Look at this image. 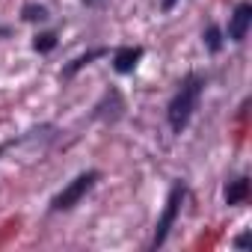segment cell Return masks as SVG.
Here are the masks:
<instances>
[{
  "instance_id": "obj_13",
  "label": "cell",
  "mask_w": 252,
  "mask_h": 252,
  "mask_svg": "<svg viewBox=\"0 0 252 252\" xmlns=\"http://www.w3.org/2000/svg\"><path fill=\"white\" fill-rule=\"evenodd\" d=\"M234 246H237V249H246V246H249V234H240V237H234Z\"/></svg>"
},
{
  "instance_id": "obj_8",
  "label": "cell",
  "mask_w": 252,
  "mask_h": 252,
  "mask_svg": "<svg viewBox=\"0 0 252 252\" xmlns=\"http://www.w3.org/2000/svg\"><path fill=\"white\" fill-rule=\"evenodd\" d=\"M107 54H110V48H104V45H98V48H89L86 54L74 57V60H71V63H68L63 71H60V77H63V80H71V77H74L80 68H86L89 63H95V60H101V57H107Z\"/></svg>"
},
{
  "instance_id": "obj_5",
  "label": "cell",
  "mask_w": 252,
  "mask_h": 252,
  "mask_svg": "<svg viewBox=\"0 0 252 252\" xmlns=\"http://www.w3.org/2000/svg\"><path fill=\"white\" fill-rule=\"evenodd\" d=\"M249 27H252V3H246V0H243V3H237V6H234V12L228 15L225 39H228V42H234V45L246 42Z\"/></svg>"
},
{
  "instance_id": "obj_14",
  "label": "cell",
  "mask_w": 252,
  "mask_h": 252,
  "mask_svg": "<svg viewBox=\"0 0 252 252\" xmlns=\"http://www.w3.org/2000/svg\"><path fill=\"white\" fill-rule=\"evenodd\" d=\"M6 36H9V27H6V24H0V39H6Z\"/></svg>"
},
{
  "instance_id": "obj_11",
  "label": "cell",
  "mask_w": 252,
  "mask_h": 252,
  "mask_svg": "<svg viewBox=\"0 0 252 252\" xmlns=\"http://www.w3.org/2000/svg\"><path fill=\"white\" fill-rule=\"evenodd\" d=\"M21 18H24V21H30V24H42V21H48V18H51V12H48V6H42V3H24Z\"/></svg>"
},
{
  "instance_id": "obj_1",
  "label": "cell",
  "mask_w": 252,
  "mask_h": 252,
  "mask_svg": "<svg viewBox=\"0 0 252 252\" xmlns=\"http://www.w3.org/2000/svg\"><path fill=\"white\" fill-rule=\"evenodd\" d=\"M202 92H205V77L202 74H187L178 83V89H175V95H172V101L166 107V122H169V131L172 134H181L190 125L193 113L199 110Z\"/></svg>"
},
{
  "instance_id": "obj_7",
  "label": "cell",
  "mask_w": 252,
  "mask_h": 252,
  "mask_svg": "<svg viewBox=\"0 0 252 252\" xmlns=\"http://www.w3.org/2000/svg\"><path fill=\"white\" fill-rule=\"evenodd\" d=\"M122 110H125V101H122V95H119L116 89H107V92H104V98L95 104V113H92V119L116 122V119L122 116Z\"/></svg>"
},
{
  "instance_id": "obj_3",
  "label": "cell",
  "mask_w": 252,
  "mask_h": 252,
  "mask_svg": "<svg viewBox=\"0 0 252 252\" xmlns=\"http://www.w3.org/2000/svg\"><path fill=\"white\" fill-rule=\"evenodd\" d=\"M98 178H101V172L98 169H86V172H80V175H74L54 199H51V211L54 214H60V211H71L74 205H80L89 193H92V187L98 184Z\"/></svg>"
},
{
  "instance_id": "obj_12",
  "label": "cell",
  "mask_w": 252,
  "mask_h": 252,
  "mask_svg": "<svg viewBox=\"0 0 252 252\" xmlns=\"http://www.w3.org/2000/svg\"><path fill=\"white\" fill-rule=\"evenodd\" d=\"M54 48H57V33H39L33 39V51L36 54H51Z\"/></svg>"
},
{
  "instance_id": "obj_2",
  "label": "cell",
  "mask_w": 252,
  "mask_h": 252,
  "mask_svg": "<svg viewBox=\"0 0 252 252\" xmlns=\"http://www.w3.org/2000/svg\"><path fill=\"white\" fill-rule=\"evenodd\" d=\"M57 125H51V122H45V125H39V128H30V131H24V134H18V137H12V140H6L3 146H0V158H9V155H18V158H39V155H45L48 149H51V143L57 140Z\"/></svg>"
},
{
  "instance_id": "obj_15",
  "label": "cell",
  "mask_w": 252,
  "mask_h": 252,
  "mask_svg": "<svg viewBox=\"0 0 252 252\" xmlns=\"http://www.w3.org/2000/svg\"><path fill=\"white\" fill-rule=\"evenodd\" d=\"M172 6H175V0H163V12H169Z\"/></svg>"
},
{
  "instance_id": "obj_10",
  "label": "cell",
  "mask_w": 252,
  "mask_h": 252,
  "mask_svg": "<svg viewBox=\"0 0 252 252\" xmlns=\"http://www.w3.org/2000/svg\"><path fill=\"white\" fill-rule=\"evenodd\" d=\"M202 42H205V48H208L211 54H220V51H222V42H225V33H222L217 24H208V27L202 30Z\"/></svg>"
},
{
  "instance_id": "obj_4",
  "label": "cell",
  "mask_w": 252,
  "mask_h": 252,
  "mask_svg": "<svg viewBox=\"0 0 252 252\" xmlns=\"http://www.w3.org/2000/svg\"><path fill=\"white\" fill-rule=\"evenodd\" d=\"M187 199V187L184 181H175L169 196H166V205H163V214L158 217V225H155V237H152V249H160L166 240H169V231L175 228L178 222V214H181V205Z\"/></svg>"
},
{
  "instance_id": "obj_9",
  "label": "cell",
  "mask_w": 252,
  "mask_h": 252,
  "mask_svg": "<svg viewBox=\"0 0 252 252\" xmlns=\"http://www.w3.org/2000/svg\"><path fill=\"white\" fill-rule=\"evenodd\" d=\"M249 199V178L246 175H240V178H234V181H228V187H225V205H243Z\"/></svg>"
},
{
  "instance_id": "obj_6",
  "label": "cell",
  "mask_w": 252,
  "mask_h": 252,
  "mask_svg": "<svg viewBox=\"0 0 252 252\" xmlns=\"http://www.w3.org/2000/svg\"><path fill=\"white\" fill-rule=\"evenodd\" d=\"M143 54H146V51H143L140 45L116 48V51H113V71H116V74H134V68L140 65Z\"/></svg>"
}]
</instances>
